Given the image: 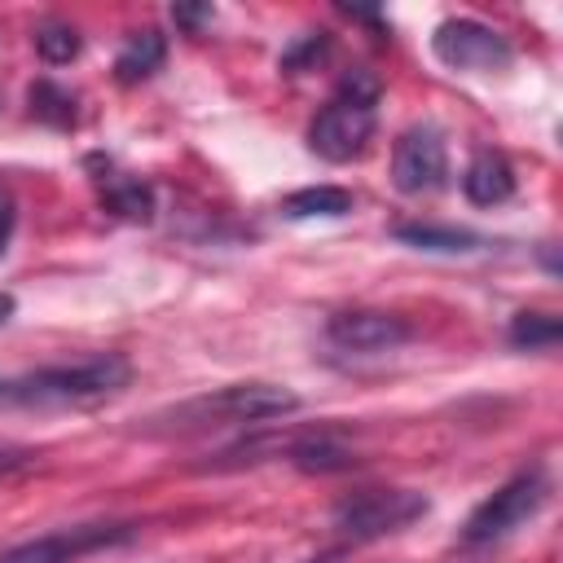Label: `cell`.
Listing matches in <instances>:
<instances>
[{"label": "cell", "instance_id": "5", "mask_svg": "<svg viewBox=\"0 0 563 563\" xmlns=\"http://www.w3.org/2000/svg\"><path fill=\"white\" fill-rule=\"evenodd\" d=\"M550 497V479L541 466H528L519 471L515 479H506L497 493H488L471 519L462 523V545H488V541H501L506 532H515L519 523H528Z\"/></svg>", "mask_w": 563, "mask_h": 563}, {"label": "cell", "instance_id": "18", "mask_svg": "<svg viewBox=\"0 0 563 563\" xmlns=\"http://www.w3.org/2000/svg\"><path fill=\"white\" fill-rule=\"evenodd\" d=\"M31 114H40V119H48V123L66 128V123H75V97H70L66 88H57V84L40 79V84L31 88Z\"/></svg>", "mask_w": 563, "mask_h": 563}, {"label": "cell", "instance_id": "10", "mask_svg": "<svg viewBox=\"0 0 563 563\" xmlns=\"http://www.w3.org/2000/svg\"><path fill=\"white\" fill-rule=\"evenodd\" d=\"M462 194L475 207H497L515 194V167L506 163L501 150H475L466 172H462Z\"/></svg>", "mask_w": 563, "mask_h": 563}, {"label": "cell", "instance_id": "1", "mask_svg": "<svg viewBox=\"0 0 563 563\" xmlns=\"http://www.w3.org/2000/svg\"><path fill=\"white\" fill-rule=\"evenodd\" d=\"M132 378V365L119 352L84 356L75 365H44L13 383H0V400L18 409H79L106 396H119Z\"/></svg>", "mask_w": 563, "mask_h": 563}, {"label": "cell", "instance_id": "22", "mask_svg": "<svg viewBox=\"0 0 563 563\" xmlns=\"http://www.w3.org/2000/svg\"><path fill=\"white\" fill-rule=\"evenodd\" d=\"M13 308H18V299H13V295H4V290H0V325H4V321H9V317H13Z\"/></svg>", "mask_w": 563, "mask_h": 563}, {"label": "cell", "instance_id": "7", "mask_svg": "<svg viewBox=\"0 0 563 563\" xmlns=\"http://www.w3.org/2000/svg\"><path fill=\"white\" fill-rule=\"evenodd\" d=\"M431 53L449 70H475V75H493V70H506L515 62V48L506 44V35L475 22V18L440 22L435 35H431Z\"/></svg>", "mask_w": 563, "mask_h": 563}, {"label": "cell", "instance_id": "3", "mask_svg": "<svg viewBox=\"0 0 563 563\" xmlns=\"http://www.w3.org/2000/svg\"><path fill=\"white\" fill-rule=\"evenodd\" d=\"M374 128H378V84L365 70H352L308 123V150L325 163H352L369 150Z\"/></svg>", "mask_w": 563, "mask_h": 563}, {"label": "cell", "instance_id": "8", "mask_svg": "<svg viewBox=\"0 0 563 563\" xmlns=\"http://www.w3.org/2000/svg\"><path fill=\"white\" fill-rule=\"evenodd\" d=\"M449 180V154H444V136L431 123H413L396 136L391 145V185L409 198L418 194H435Z\"/></svg>", "mask_w": 563, "mask_h": 563}, {"label": "cell", "instance_id": "6", "mask_svg": "<svg viewBox=\"0 0 563 563\" xmlns=\"http://www.w3.org/2000/svg\"><path fill=\"white\" fill-rule=\"evenodd\" d=\"M132 537H136V523H70V528H53L44 537L0 550V563H79V559L114 550Z\"/></svg>", "mask_w": 563, "mask_h": 563}, {"label": "cell", "instance_id": "13", "mask_svg": "<svg viewBox=\"0 0 563 563\" xmlns=\"http://www.w3.org/2000/svg\"><path fill=\"white\" fill-rule=\"evenodd\" d=\"M286 220H334V216H347L352 211V194L339 189V185H308V189H295L282 198L277 207Z\"/></svg>", "mask_w": 563, "mask_h": 563}, {"label": "cell", "instance_id": "12", "mask_svg": "<svg viewBox=\"0 0 563 563\" xmlns=\"http://www.w3.org/2000/svg\"><path fill=\"white\" fill-rule=\"evenodd\" d=\"M163 57H167V40H163L154 26L132 31V35H128V44H123V48H119V57H114V79H119L123 88L145 84V79L163 66Z\"/></svg>", "mask_w": 563, "mask_h": 563}, {"label": "cell", "instance_id": "20", "mask_svg": "<svg viewBox=\"0 0 563 563\" xmlns=\"http://www.w3.org/2000/svg\"><path fill=\"white\" fill-rule=\"evenodd\" d=\"M172 18H176L185 31H198V26H202V22H211L216 13H211V4H198V9H189V4H176V9H172Z\"/></svg>", "mask_w": 563, "mask_h": 563}, {"label": "cell", "instance_id": "19", "mask_svg": "<svg viewBox=\"0 0 563 563\" xmlns=\"http://www.w3.org/2000/svg\"><path fill=\"white\" fill-rule=\"evenodd\" d=\"M325 48H330V40H325V35H308L299 48H290V53L282 57V66H286V70H299V66H308L312 57H325Z\"/></svg>", "mask_w": 563, "mask_h": 563}, {"label": "cell", "instance_id": "11", "mask_svg": "<svg viewBox=\"0 0 563 563\" xmlns=\"http://www.w3.org/2000/svg\"><path fill=\"white\" fill-rule=\"evenodd\" d=\"M92 167H97V189H101V202L114 211V216H128V220H150V211H154V194H150V185L141 180V176H132V172H119L114 163H101V158H92Z\"/></svg>", "mask_w": 563, "mask_h": 563}, {"label": "cell", "instance_id": "14", "mask_svg": "<svg viewBox=\"0 0 563 563\" xmlns=\"http://www.w3.org/2000/svg\"><path fill=\"white\" fill-rule=\"evenodd\" d=\"M396 238L405 246H418V251H440V255H457V251H475L484 238L471 233V229H457V224H396Z\"/></svg>", "mask_w": 563, "mask_h": 563}, {"label": "cell", "instance_id": "9", "mask_svg": "<svg viewBox=\"0 0 563 563\" xmlns=\"http://www.w3.org/2000/svg\"><path fill=\"white\" fill-rule=\"evenodd\" d=\"M325 339L339 347V352H361V356H374V352H391L409 339V325L391 312H374V308H347V312H334L330 325H325Z\"/></svg>", "mask_w": 563, "mask_h": 563}, {"label": "cell", "instance_id": "17", "mask_svg": "<svg viewBox=\"0 0 563 563\" xmlns=\"http://www.w3.org/2000/svg\"><path fill=\"white\" fill-rule=\"evenodd\" d=\"M35 53H40L48 66L75 62V57H79V35H75V26H66V22H44V26L35 31Z\"/></svg>", "mask_w": 563, "mask_h": 563}, {"label": "cell", "instance_id": "15", "mask_svg": "<svg viewBox=\"0 0 563 563\" xmlns=\"http://www.w3.org/2000/svg\"><path fill=\"white\" fill-rule=\"evenodd\" d=\"M286 453H290V462H295L299 471H347V466L356 462L352 449H343V444L330 440V435H303V440L286 444Z\"/></svg>", "mask_w": 563, "mask_h": 563}, {"label": "cell", "instance_id": "16", "mask_svg": "<svg viewBox=\"0 0 563 563\" xmlns=\"http://www.w3.org/2000/svg\"><path fill=\"white\" fill-rule=\"evenodd\" d=\"M510 343L515 347H528V352H545V347H554L559 343V334H563V325H559V317H550V312H515V321H510Z\"/></svg>", "mask_w": 563, "mask_h": 563}, {"label": "cell", "instance_id": "4", "mask_svg": "<svg viewBox=\"0 0 563 563\" xmlns=\"http://www.w3.org/2000/svg\"><path fill=\"white\" fill-rule=\"evenodd\" d=\"M427 506L431 501L413 488H361L334 506L330 523L343 541H378V537H391V532L409 528L413 519H422Z\"/></svg>", "mask_w": 563, "mask_h": 563}, {"label": "cell", "instance_id": "21", "mask_svg": "<svg viewBox=\"0 0 563 563\" xmlns=\"http://www.w3.org/2000/svg\"><path fill=\"white\" fill-rule=\"evenodd\" d=\"M9 229H13V198H9V189H0V251L9 242Z\"/></svg>", "mask_w": 563, "mask_h": 563}, {"label": "cell", "instance_id": "2", "mask_svg": "<svg viewBox=\"0 0 563 563\" xmlns=\"http://www.w3.org/2000/svg\"><path fill=\"white\" fill-rule=\"evenodd\" d=\"M299 409V396L282 383H229L202 396H189L150 418V431H216V427H255Z\"/></svg>", "mask_w": 563, "mask_h": 563}]
</instances>
